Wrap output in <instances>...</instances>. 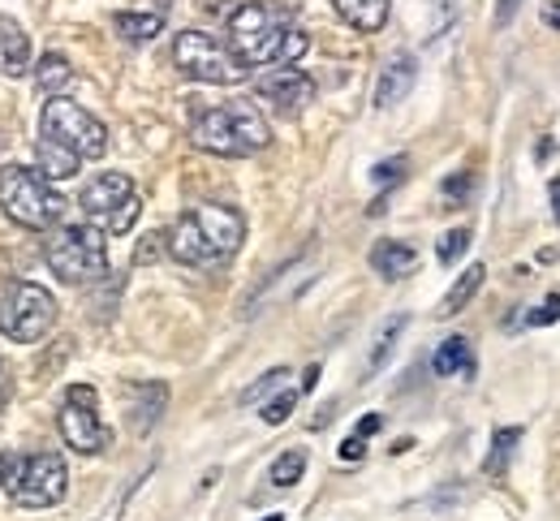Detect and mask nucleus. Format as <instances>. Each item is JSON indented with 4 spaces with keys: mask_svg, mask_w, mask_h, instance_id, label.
I'll return each mask as SVG.
<instances>
[{
    "mask_svg": "<svg viewBox=\"0 0 560 521\" xmlns=\"http://www.w3.org/2000/svg\"><path fill=\"white\" fill-rule=\"evenodd\" d=\"M0 487H4L9 500L22 505V509H52V505L66 500L70 470H66L61 452H31V457H13V452H4Z\"/></svg>",
    "mask_w": 560,
    "mask_h": 521,
    "instance_id": "6",
    "label": "nucleus"
},
{
    "mask_svg": "<svg viewBox=\"0 0 560 521\" xmlns=\"http://www.w3.org/2000/svg\"><path fill=\"white\" fill-rule=\"evenodd\" d=\"M522 9V0H500L495 4V26H504V22H513V13Z\"/></svg>",
    "mask_w": 560,
    "mask_h": 521,
    "instance_id": "33",
    "label": "nucleus"
},
{
    "mask_svg": "<svg viewBox=\"0 0 560 521\" xmlns=\"http://www.w3.org/2000/svg\"><path fill=\"white\" fill-rule=\"evenodd\" d=\"M560 319V294H552V298L544 301L535 315H530V323H557Z\"/></svg>",
    "mask_w": 560,
    "mask_h": 521,
    "instance_id": "31",
    "label": "nucleus"
},
{
    "mask_svg": "<svg viewBox=\"0 0 560 521\" xmlns=\"http://www.w3.org/2000/svg\"><path fill=\"white\" fill-rule=\"evenodd\" d=\"M108 233L95 224H57L44 241V259L48 268L66 281V285H95L108 276Z\"/></svg>",
    "mask_w": 560,
    "mask_h": 521,
    "instance_id": "4",
    "label": "nucleus"
},
{
    "mask_svg": "<svg viewBox=\"0 0 560 521\" xmlns=\"http://www.w3.org/2000/svg\"><path fill=\"white\" fill-rule=\"evenodd\" d=\"M548 194H552V212H557V224H560V177H552V186H548Z\"/></svg>",
    "mask_w": 560,
    "mask_h": 521,
    "instance_id": "36",
    "label": "nucleus"
},
{
    "mask_svg": "<svg viewBox=\"0 0 560 521\" xmlns=\"http://www.w3.org/2000/svg\"><path fill=\"white\" fill-rule=\"evenodd\" d=\"M173 66L195 82H208V86H237L250 74V66L208 31H182L173 39Z\"/></svg>",
    "mask_w": 560,
    "mask_h": 521,
    "instance_id": "7",
    "label": "nucleus"
},
{
    "mask_svg": "<svg viewBox=\"0 0 560 521\" xmlns=\"http://www.w3.org/2000/svg\"><path fill=\"white\" fill-rule=\"evenodd\" d=\"M203 9H208V13H224V17H229V13L237 9V0H203Z\"/></svg>",
    "mask_w": 560,
    "mask_h": 521,
    "instance_id": "35",
    "label": "nucleus"
},
{
    "mask_svg": "<svg viewBox=\"0 0 560 521\" xmlns=\"http://www.w3.org/2000/svg\"><path fill=\"white\" fill-rule=\"evenodd\" d=\"M190 143L220 159H246L255 151L272 143V130L264 121V113L246 99L220 104V108H199L190 121Z\"/></svg>",
    "mask_w": 560,
    "mask_h": 521,
    "instance_id": "3",
    "label": "nucleus"
},
{
    "mask_svg": "<svg viewBox=\"0 0 560 521\" xmlns=\"http://www.w3.org/2000/svg\"><path fill=\"white\" fill-rule=\"evenodd\" d=\"M39 177H48V181H70L73 173H78V155L70 147H61V143H52V139H39Z\"/></svg>",
    "mask_w": 560,
    "mask_h": 521,
    "instance_id": "19",
    "label": "nucleus"
},
{
    "mask_svg": "<svg viewBox=\"0 0 560 521\" xmlns=\"http://www.w3.org/2000/svg\"><path fill=\"white\" fill-rule=\"evenodd\" d=\"M139 212L142 203L139 194H135V181L126 173H100L82 190V216L95 224V228L113 233V237L130 233L135 221H139Z\"/></svg>",
    "mask_w": 560,
    "mask_h": 521,
    "instance_id": "10",
    "label": "nucleus"
},
{
    "mask_svg": "<svg viewBox=\"0 0 560 521\" xmlns=\"http://www.w3.org/2000/svg\"><path fill=\"white\" fill-rule=\"evenodd\" d=\"M284 379H289V371L284 367H277V371H268L255 388H246L242 392V405H250V401H259V396H268V392H277V388H284Z\"/></svg>",
    "mask_w": 560,
    "mask_h": 521,
    "instance_id": "28",
    "label": "nucleus"
},
{
    "mask_svg": "<svg viewBox=\"0 0 560 521\" xmlns=\"http://www.w3.org/2000/svg\"><path fill=\"white\" fill-rule=\"evenodd\" d=\"M415 78H419L415 57H393V61L380 70V82H375V108H393V104H401V99L415 91Z\"/></svg>",
    "mask_w": 560,
    "mask_h": 521,
    "instance_id": "13",
    "label": "nucleus"
},
{
    "mask_svg": "<svg viewBox=\"0 0 560 521\" xmlns=\"http://www.w3.org/2000/svg\"><path fill=\"white\" fill-rule=\"evenodd\" d=\"M117 35H126L130 44H147L164 31V13H117Z\"/></svg>",
    "mask_w": 560,
    "mask_h": 521,
    "instance_id": "22",
    "label": "nucleus"
},
{
    "mask_svg": "<svg viewBox=\"0 0 560 521\" xmlns=\"http://www.w3.org/2000/svg\"><path fill=\"white\" fill-rule=\"evenodd\" d=\"M483 276H488V268L483 263H475V268H466L457 281H453V289L440 298V306H435V315L440 319H453L457 310H466V301L479 294V285H483Z\"/></svg>",
    "mask_w": 560,
    "mask_h": 521,
    "instance_id": "18",
    "label": "nucleus"
},
{
    "mask_svg": "<svg viewBox=\"0 0 560 521\" xmlns=\"http://www.w3.org/2000/svg\"><path fill=\"white\" fill-rule=\"evenodd\" d=\"M35 82H39V91L52 99V95H61L66 86H73V66L61 52H48V57L35 66Z\"/></svg>",
    "mask_w": 560,
    "mask_h": 521,
    "instance_id": "20",
    "label": "nucleus"
},
{
    "mask_svg": "<svg viewBox=\"0 0 560 521\" xmlns=\"http://www.w3.org/2000/svg\"><path fill=\"white\" fill-rule=\"evenodd\" d=\"M401 328H406V319H401V315L384 323V332H380V341H375V354H371V371H380V367H384V358L393 354V345H397V336H401Z\"/></svg>",
    "mask_w": 560,
    "mask_h": 521,
    "instance_id": "27",
    "label": "nucleus"
},
{
    "mask_svg": "<svg viewBox=\"0 0 560 521\" xmlns=\"http://www.w3.org/2000/svg\"><path fill=\"white\" fill-rule=\"evenodd\" d=\"M0 70L9 78H22L31 70V39L9 17H0Z\"/></svg>",
    "mask_w": 560,
    "mask_h": 521,
    "instance_id": "16",
    "label": "nucleus"
},
{
    "mask_svg": "<svg viewBox=\"0 0 560 521\" xmlns=\"http://www.w3.org/2000/svg\"><path fill=\"white\" fill-rule=\"evenodd\" d=\"M332 9L341 13V22H350L362 35H375L388 22V0H332Z\"/></svg>",
    "mask_w": 560,
    "mask_h": 521,
    "instance_id": "17",
    "label": "nucleus"
},
{
    "mask_svg": "<svg viewBox=\"0 0 560 521\" xmlns=\"http://www.w3.org/2000/svg\"><path fill=\"white\" fill-rule=\"evenodd\" d=\"M293 405H298V388H280L277 396L264 405V414H259V418H264L268 427H280V423L293 414Z\"/></svg>",
    "mask_w": 560,
    "mask_h": 521,
    "instance_id": "26",
    "label": "nucleus"
},
{
    "mask_svg": "<svg viewBox=\"0 0 560 521\" xmlns=\"http://www.w3.org/2000/svg\"><path fill=\"white\" fill-rule=\"evenodd\" d=\"M57 323V298L44 285L31 281H13L0 294V332L18 345H35L52 332Z\"/></svg>",
    "mask_w": 560,
    "mask_h": 521,
    "instance_id": "8",
    "label": "nucleus"
},
{
    "mask_svg": "<svg viewBox=\"0 0 560 521\" xmlns=\"http://www.w3.org/2000/svg\"><path fill=\"white\" fill-rule=\"evenodd\" d=\"M39 134L70 147L78 159H100L108 151V130L100 117H91L82 104H73L70 95H52L44 104V117H39Z\"/></svg>",
    "mask_w": 560,
    "mask_h": 521,
    "instance_id": "9",
    "label": "nucleus"
},
{
    "mask_svg": "<svg viewBox=\"0 0 560 521\" xmlns=\"http://www.w3.org/2000/svg\"><path fill=\"white\" fill-rule=\"evenodd\" d=\"M362 452H366V440H362V436H350V440L341 445V461H362Z\"/></svg>",
    "mask_w": 560,
    "mask_h": 521,
    "instance_id": "32",
    "label": "nucleus"
},
{
    "mask_svg": "<svg viewBox=\"0 0 560 521\" xmlns=\"http://www.w3.org/2000/svg\"><path fill=\"white\" fill-rule=\"evenodd\" d=\"M470 237H475L470 228H448V233L440 237V246H435V259H440L444 268H453V263H457V259L470 250Z\"/></svg>",
    "mask_w": 560,
    "mask_h": 521,
    "instance_id": "25",
    "label": "nucleus"
},
{
    "mask_svg": "<svg viewBox=\"0 0 560 521\" xmlns=\"http://www.w3.org/2000/svg\"><path fill=\"white\" fill-rule=\"evenodd\" d=\"M371 268L384 276V281H401L406 272H415L419 268V250L415 246H406V241H375V250H371Z\"/></svg>",
    "mask_w": 560,
    "mask_h": 521,
    "instance_id": "15",
    "label": "nucleus"
},
{
    "mask_svg": "<svg viewBox=\"0 0 560 521\" xmlns=\"http://www.w3.org/2000/svg\"><path fill=\"white\" fill-rule=\"evenodd\" d=\"M315 379H319V367H311V371H306V379H302V392H311V388H315Z\"/></svg>",
    "mask_w": 560,
    "mask_h": 521,
    "instance_id": "38",
    "label": "nucleus"
},
{
    "mask_svg": "<svg viewBox=\"0 0 560 521\" xmlns=\"http://www.w3.org/2000/svg\"><path fill=\"white\" fill-rule=\"evenodd\" d=\"M470 186H475V173H457V177H448V181H444V199H453V203H457V199H466V190H470Z\"/></svg>",
    "mask_w": 560,
    "mask_h": 521,
    "instance_id": "30",
    "label": "nucleus"
},
{
    "mask_svg": "<svg viewBox=\"0 0 560 521\" xmlns=\"http://www.w3.org/2000/svg\"><path fill=\"white\" fill-rule=\"evenodd\" d=\"M255 91H259V99L277 104L280 113H302L315 99V78L293 70V66H272L268 74L255 78Z\"/></svg>",
    "mask_w": 560,
    "mask_h": 521,
    "instance_id": "12",
    "label": "nucleus"
},
{
    "mask_svg": "<svg viewBox=\"0 0 560 521\" xmlns=\"http://www.w3.org/2000/svg\"><path fill=\"white\" fill-rule=\"evenodd\" d=\"M229 48L246 66H293L311 39L293 22V9L280 0H242L229 17Z\"/></svg>",
    "mask_w": 560,
    "mask_h": 521,
    "instance_id": "1",
    "label": "nucleus"
},
{
    "mask_svg": "<svg viewBox=\"0 0 560 521\" xmlns=\"http://www.w3.org/2000/svg\"><path fill=\"white\" fill-rule=\"evenodd\" d=\"M0 470H4V452H0Z\"/></svg>",
    "mask_w": 560,
    "mask_h": 521,
    "instance_id": "41",
    "label": "nucleus"
},
{
    "mask_svg": "<svg viewBox=\"0 0 560 521\" xmlns=\"http://www.w3.org/2000/svg\"><path fill=\"white\" fill-rule=\"evenodd\" d=\"M522 440V427H500L495 436H491V457H488V470L491 478H504V470H509V461H513V448Z\"/></svg>",
    "mask_w": 560,
    "mask_h": 521,
    "instance_id": "23",
    "label": "nucleus"
},
{
    "mask_svg": "<svg viewBox=\"0 0 560 521\" xmlns=\"http://www.w3.org/2000/svg\"><path fill=\"white\" fill-rule=\"evenodd\" d=\"M401 177H406V155L384 159V164H375V168H371V181H375V186H397Z\"/></svg>",
    "mask_w": 560,
    "mask_h": 521,
    "instance_id": "29",
    "label": "nucleus"
},
{
    "mask_svg": "<svg viewBox=\"0 0 560 521\" xmlns=\"http://www.w3.org/2000/svg\"><path fill=\"white\" fill-rule=\"evenodd\" d=\"M380 427H384V418H380V414H366V418L358 423V431H353V436H362V440H366V436H375Z\"/></svg>",
    "mask_w": 560,
    "mask_h": 521,
    "instance_id": "34",
    "label": "nucleus"
},
{
    "mask_svg": "<svg viewBox=\"0 0 560 521\" xmlns=\"http://www.w3.org/2000/svg\"><path fill=\"white\" fill-rule=\"evenodd\" d=\"M0 212L22 228L48 233L66 216V199L52 190L48 177H39V168H22V164H4L0 168Z\"/></svg>",
    "mask_w": 560,
    "mask_h": 521,
    "instance_id": "5",
    "label": "nucleus"
},
{
    "mask_svg": "<svg viewBox=\"0 0 560 521\" xmlns=\"http://www.w3.org/2000/svg\"><path fill=\"white\" fill-rule=\"evenodd\" d=\"M259 521H284V518H280V513H268V518H259Z\"/></svg>",
    "mask_w": 560,
    "mask_h": 521,
    "instance_id": "40",
    "label": "nucleus"
},
{
    "mask_svg": "<svg viewBox=\"0 0 560 521\" xmlns=\"http://www.w3.org/2000/svg\"><path fill=\"white\" fill-rule=\"evenodd\" d=\"M431 371L440 375V379H475L479 363H475V350H470V341H466V336H448V341L435 350V358H431Z\"/></svg>",
    "mask_w": 560,
    "mask_h": 521,
    "instance_id": "14",
    "label": "nucleus"
},
{
    "mask_svg": "<svg viewBox=\"0 0 560 521\" xmlns=\"http://www.w3.org/2000/svg\"><path fill=\"white\" fill-rule=\"evenodd\" d=\"M142 396V405L135 410V431H151L155 423H160V414H164V405H168V388L164 383H142V388H135Z\"/></svg>",
    "mask_w": 560,
    "mask_h": 521,
    "instance_id": "21",
    "label": "nucleus"
},
{
    "mask_svg": "<svg viewBox=\"0 0 560 521\" xmlns=\"http://www.w3.org/2000/svg\"><path fill=\"white\" fill-rule=\"evenodd\" d=\"M168 254L186 268H220L229 263L246 241V216L224 203H203L168 228Z\"/></svg>",
    "mask_w": 560,
    "mask_h": 521,
    "instance_id": "2",
    "label": "nucleus"
},
{
    "mask_svg": "<svg viewBox=\"0 0 560 521\" xmlns=\"http://www.w3.org/2000/svg\"><path fill=\"white\" fill-rule=\"evenodd\" d=\"M302 474H306V452L302 448H289V452H280L277 461H272L268 483L272 487H293V483H302Z\"/></svg>",
    "mask_w": 560,
    "mask_h": 521,
    "instance_id": "24",
    "label": "nucleus"
},
{
    "mask_svg": "<svg viewBox=\"0 0 560 521\" xmlns=\"http://www.w3.org/2000/svg\"><path fill=\"white\" fill-rule=\"evenodd\" d=\"M544 13H548V22H552V26H560V0H548V9H544Z\"/></svg>",
    "mask_w": 560,
    "mask_h": 521,
    "instance_id": "37",
    "label": "nucleus"
},
{
    "mask_svg": "<svg viewBox=\"0 0 560 521\" xmlns=\"http://www.w3.org/2000/svg\"><path fill=\"white\" fill-rule=\"evenodd\" d=\"M61 440L73 448V452H82V457H95V452H104L108 448V427H104V418H100V396H95V388L91 383H73L70 392H66V405H61Z\"/></svg>",
    "mask_w": 560,
    "mask_h": 521,
    "instance_id": "11",
    "label": "nucleus"
},
{
    "mask_svg": "<svg viewBox=\"0 0 560 521\" xmlns=\"http://www.w3.org/2000/svg\"><path fill=\"white\" fill-rule=\"evenodd\" d=\"M552 151H557V143H539V147H535V159H548Z\"/></svg>",
    "mask_w": 560,
    "mask_h": 521,
    "instance_id": "39",
    "label": "nucleus"
}]
</instances>
